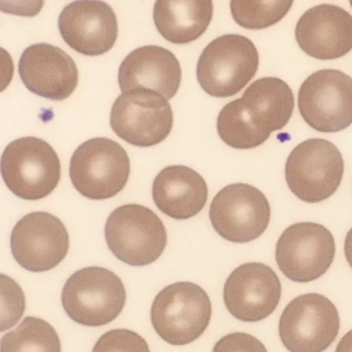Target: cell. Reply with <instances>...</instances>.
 I'll use <instances>...</instances> for the list:
<instances>
[{"label":"cell","mask_w":352,"mask_h":352,"mask_svg":"<svg viewBox=\"0 0 352 352\" xmlns=\"http://www.w3.org/2000/svg\"><path fill=\"white\" fill-rule=\"evenodd\" d=\"M212 305L207 292L192 282H177L154 298L151 322L166 343L187 345L199 339L209 327Z\"/></svg>","instance_id":"cell-3"},{"label":"cell","mask_w":352,"mask_h":352,"mask_svg":"<svg viewBox=\"0 0 352 352\" xmlns=\"http://www.w3.org/2000/svg\"><path fill=\"white\" fill-rule=\"evenodd\" d=\"M1 331L13 327L25 310V296L17 282L6 275H1Z\"/></svg>","instance_id":"cell-26"},{"label":"cell","mask_w":352,"mask_h":352,"mask_svg":"<svg viewBox=\"0 0 352 352\" xmlns=\"http://www.w3.org/2000/svg\"><path fill=\"white\" fill-rule=\"evenodd\" d=\"M1 352H61L60 339L50 323L28 316L3 336Z\"/></svg>","instance_id":"cell-23"},{"label":"cell","mask_w":352,"mask_h":352,"mask_svg":"<svg viewBox=\"0 0 352 352\" xmlns=\"http://www.w3.org/2000/svg\"><path fill=\"white\" fill-rule=\"evenodd\" d=\"M258 65L252 41L240 34H226L204 49L197 63V81L209 96L230 98L254 78Z\"/></svg>","instance_id":"cell-2"},{"label":"cell","mask_w":352,"mask_h":352,"mask_svg":"<svg viewBox=\"0 0 352 352\" xmlns=\"http://www.w3.org/2000/svg\"><path fill=\"white\" fill-rule=\"evenodd\" d=\"M152 197L156 207L168 217L189 219L207 203V183L188 166H170L160 170L154 179Z\"/></svg>","instance_id":"cell-19"},{"label":"cell","mask_w":352,"mask_h":352,"mask_svg":"<svg viewBox=\"0 0 352 352\" xmlns=\"http://www.w3.org/2000/svg\"><path fill=\"white\" fill-rule=\"evenodd\" d=\"M350 5H351V7H352V1H350Z\"/></svg>","instance_id":"cell-30"},{"label":"cell","mask_w":352,"mask_h":352,"mask_svg":"<svg viewBox=\"0 0 352 352\" xmlns=\"http://www.w3.org/2000/svg\"><path fill=\"white\" fill-rule=\"evenodd\" d=\"M294 1H239L230 3L232 18L241 28L261 30L281 21Z\"/></svg>","instance_id":"cell-24"},{"label":"cell","mask_w":352,"mask_h":352,"mask_svg":"<svg viewBox=\"0 0 352 352\" xmlns=\"http://www.w3.org/2000/svg\"><path fill=\"white\" fill-rule=\"evenodd\" d=\"M174 123L168 100L148 89L120 94L111 110L110 124L120 139L135 147H152L170 135Z\"/></svg>","instance_id":"cell-9"},{"label":"cell","mask_w":352,"mask_h":352,"mask_svg":"<svg viewBox=\"0 0 352 352\" xmlns=\"http://www.w3.org/2000/svg\"><path fill=\"white\" fill-rule=\"evenodd\" d=\"M131 160L124 148L108 138H94L72 156L69 177L78 192L94 201L118 195L129 181Z\"/></svg>","instance_id":"cell-6"},{"label":"cell","mask_w":352,"mask_h":352,"mask_svg":"<svg viewBox=\"0 0 352 352\" xmlns=\"http://www.w3.org/2000/svg\"><path fill=\"white\" fill-rule=\"evenodd\" d=\"M217 131L222 141L234 149L248 150L263 145L271 133L255 126L241 98L223 107L217 118Z\"/></svg>","instance_id":"cell-22"},{"label":"cell","mask_w":352,"mask_h":352,"mask_svg":"<svg viewBox=\"0 0 352 352\" xmlns=\"http://www.w3.org/2000/svg\"><path fill=\"white\" fill-rule=\"evenodd\" d=\"M241 102L255 126L267 133L283 129L294 113V92L279 78L253 82L245 90Z\"/></svg>","instance_id":"cell-20"},{"label":"cell","mask_w":352,"mask_h":352,"mask_svg":"<svg viewBox=\"0 0 352 352\" xmlns=\"http://www.w3.org/2000/svg\"><path fill=\"white\" fill-rule=\"evenodd\" d=\"M344 250H345L346 259H347L350 267H352V228L351 230L348 232V234H346L345 246H344Z\"/></svg>","instance_id":"cell-29"},{"label":"cell","mask_w":352,"mask_h":352,"mask_svg":"<svg viewBox=\"0 0 352 352\" xmlns=\"http://www.w3.org/2000/svg\"><path fill=\"white\" fill-rule=\"evenodd\" d=\"M335 352H352V329L340 340Z\"/></svg>","instance_id":"cell-28"},{"label":"cell","mask_w":352,"mask_h":352,"mask_svg":"<svg viewBox=\"0 0 352 352\" xmlns=\"http://www.w3.org/2000/svg\"><path fill=\"white\" fill-rule=\"evenodd\" d=\"M104 234L113 254L133 267L157 261L168 242L162 219L149 208L138 204L114 210L107 220Z\"/></svg>","instance_id":"cell-5"},{"label":"cell","mask_w":352,"mask_h":352,"mask_svg":"<svg viewBox=\"0 0 352 352\" xmlns=\"http://www.w3.org/2000/svg\"><path fill=\"white\" fill-rule=\"evenodd\" d=\"M1 175L14 195L25 201H38L50 195L58 185L60 160L44 140L20 138L3 151Z\"/></svg>","instance_id":"cell-4"},{"label":"cell","mask_w":352,"mask_h":352,"mask_svg":"<svg viewBox=\"0 0 352 352\" xmlns=\"http://www.w3.org/2000/svg\"><path fill=\"white\" fill-rule=\"evenodd\" d=\"M182 81L180 63L170 51L160 46H144L129 53L119 67L121 92L148 89L170 100Z\"/></svg>","instance_id":"cell-18"},{"label":"cell","mask_w":352,"mask_h":352,"mask_svg":"<svg viewBox=\"0 0 352 352\" xmlns=\"http://www.w3.org/2000/svg\"><path fill=\"white\" fill-rule=\"evenodd\" d=\"M213 352H267V350L254 336L232 333L224 336L215 344Z\"/></svg>","instance_id":"cell-27"},{"label":"cell","mask_w":352,"mask_h":352,"mask_svg":"<svg viewBox=\"0 0 352 352\" xmlns=\"http://www.w3.org/2000/svg\"><path fill=\"white\" fill-rule=\"evenodd\" d=\"M343 175V156L337 146L327 140L302 142L286 160V183L305 203H320L329 199L339 188Z\"/></svg>","instance_id":"cell-7"},{"label":"cell","mask_w":352,"mask_h":352,"mask_svg":"<svg viewBox=\"0 0 352 352\" xmlns=\"http://www.w3.org/2000/svg\"><path fill=\"white\" fill-rule=\"evenodd\" d=\"M213 18L210 0H158L153 19L158 32L168 42L185 45L201 38Z\"/></svg>","instance_id":"cell-21"},{"label":"cell","mask_w":352,"mask_h":352,"mask_svg":"<svg viewBox=\"0 0 352 352\" xmlns=\"http://www.w3.org/2000/svg\"><path fill=\"white\" fill-rule=\"evenodd\" d=\"M92 352H151L146 340L131 331L117 329L104 333Z\"/></svg>","instance_id":"cell-25"},{"label":"cell","mask_w":352,"mask_h":352,"mask_svg":"<svg viewBox=\"0 0 352 352\" xmlns=\"http://www.w3.org/2000/svg\"><path fill=\"white\" fill-rule=\"evenodd\" d=\"M298 110L307 124L333 133L352 124V79L337 69L309 76L298 90Z\"/></svg>","instance_id":"cell-10"},{"label":"cell","mask_w":352,"mask_h":352,"mask_svg":"<svg viewBox=\"0 0 352 352\" xmlns=\"http://www.w3.org/2000/svg\"><path fill=\"white\" fill-rule=\"evenodd\" d=\"M296 40L313 58H341L352 50V16L338 6L311 8L296 23Z\"/></svg>","instance_id":"cell-17"},{"label":"cell","mask_w":352,"mask_h":352,"mask_svg":"<svg viewBox=\"0 0 352 352\" xmlns=\"http://www.w3.org/2000/svg\"><path fill=\"white\" fill-rule=\"evenodd\" d=\"M281 282L269 265L248 263L232 272L223 288L228 312L241 321L257 322L269 317L279 305Z\"/></svg>","instance_id":"cell-14"},{"label":"cell","mask_w":352,"mask_h":352,"mask_svg":"<svg viewBox=\"0 0 352 352\" xmlns=\"http://www.w3.org/2000/svg\"><path fill=\"white\" fill-rule=\"evenodd\" d=\"M61 302L69 318L86 327H102L117 318L126 302L122 280L110 270L87 267L71 276Z\"/></svg>","instance_id":"cell-1"},{"label":"cell","mask_w":352,"mask_h":352,"mask_svg":"<svg viewBox=\"0 0 352 352\" xmlns=\"http://www.w3.org/2000/svg\"><path fill=\"white\" fill-rule=\"evenodd\" d=\"M339 329L337 308L319 294L294 298L279 320L280 339L289 352H323L335 341Z\"/></svg>","instance_id":"cell-8"},{"label":"cell","mask_w":352,"mask_h":352,"mask_svg":"<svg viewBox=\"0 0 352 352\" xmlns=\"http://www.w3.org/2000/svg\"><path fill=\"white\" fill-rule=\"evenodd\" d=\"M218 234L232 243L259 238L269 226L271 207L256 187L244 183L223 187L212 201L209 211Z\"/></svg>","instance_id":"cell-12"},{"label":"cell","mask_w":352,"mask_h":352,"mask_svg":"<svg viewBox=\"0 0 352 352\" xmlns=\"http://www.w3.org/2000/svg\"><path fill=\"white\" fill-rule=\"evenodd\" d=\"M14 258L28 271H50L67 257L69 236L63 222L47 212H32L19 220L11 234Z\"/></svg>","instance_id":"cell-13"},{"label":"cell","mask_w":352,"mask_h":352,"mask_svg":"<svg viewBox=\"0 0 352 352\" xmlns=\"http://www.w3.org/2000/svg\"><path fill=\"white\" fill-rule=\"evenodd\" d=\"M63 41L85 56H100L116 44L118 21L108 3L83 0L69 3L59 16Z\"/></svg>","instance_id":"cell-15"},{"label":"cell","mask_w":352,"mask_h":352,"mask_svg":"<svg viewBox=\"0 0 352 352\" xmlns=\"http://www.w3.org/2000/svg\"><path fill=\"white\" fill-rule=\"evenodd\" d=\"M335 253L333 234L314 222L292 224L282 232L276 245L280 271L296 283H308L324 275Z\"/></svg>","instance_id":"cell-11"},{"label":"cell","mask_w":352,"mask_h":352,"mask_svg":"<svg viewBox=\"0 0 352 352\" xmlns=\"http://www.w3.org/2000/svg\"><path fill=\"white\" fill-rule=\"evenodd\" d=\"M19 75L30 91L55 102L69 98L79 82L74 59L63 49L46 43L25 49L19 61Z\"/></svg>","instance_id":"cell-16"}]
</instances>
